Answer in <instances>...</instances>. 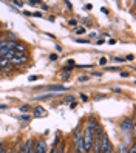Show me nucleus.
<instances>
[{"mask_svg": "<svg viewBox=\"0 0 136 153\" xmlns=\"http://www.w3.org/2000/svg\"><path fill=\"white\" fill-rule=\"evenodd\" d=\"M26 57L25 54H16V57L11 60V64H14V65H19V64H23V62H26Z\"/></svg>", "mask_w": 136, "mask_h": 153, "instance_id": "nucleus-6", "label": "nucleus"}, {"mask_svg": "<svg viewBox=\"0 0 136 153\" xmlns=\"http://www.w3.org/2000/svg\"><path fill=\"white\" fill-rule=\"evenodd\" d=\"M104 153H113V150H108V152H104Z\"/></svg>", "mask_w": 136, "mask_h": 153, "instance_id": "nucleus-31", "label": "nucleus"}, {"mask_svg": "<svg viewBox=\"0 0 136 153\" xmlns=\"http://www.w3.org/2000/svg\"><path fill=\"white\" fill-rule=\"evenodd\" d=\"M121 130H122V131H130V130H133V119L125 118V119L121 122Z\"/></svg>", "mask_w": 136, "mask_h": 153, "instance_id": "nucleus-3", "label": "nucleus"}, {"mask_svg": "<svg viewBox=\"0 0 136 153\" xmlns=\"http://www.w3.org/2000/svg\"><path fill=\"white\" fill-rule=\"evenodd\" d=\"M127 152H129V146H127V144H121L119 153H127Z\"/></svg>", "mask_w": 136, "mask_h": 153, "instance_id": "nucleus-11", "label": "nucleus"}, {"mask_svg": "<svg viewBox=\"0 0 136 153\" xmlns=\"http://www.w3.org/2000/svg\"><path fill=\"white\" fill-rule=\"evenodd\" d=\"M8 39H10V42H13V40H16V34H13V33H10V34H8Z\"/></svg>", "mask_w": 136, "mask_h": 153, "instance_id": "nucleus-16", "label": "nucleus"}, {"mask_svg": "<svg viewBox=\"0 0 136 153\" xmlns=\"http://www.w3.org/2000/svg\"><path fill=\"white\" fill-rule=\"evenodd\" d=\"M70 25H71V26H76V25H77V20H74V19H71V20H70Z\"/></svg>", "mask_w": 136, "mask_h": 153, "instance_id": "nucleus-22", "label": "nucleus"}, {"mask_svg": "<svg viewBox=\"0 0 136 153\" xmlns=\"http://www.w3.org/2000/svg\"><path fill=\"white\" fill-rule=\"evenodd\" d=\"M20 153H26V141L22 142V146H20Z\"/></svg>", "mask_w": 136, "mask_h": 153, "instance_id": "nucleus-15", "label": "nucleus"}, {"mask_svg": "<svg viewBox=\"0 0 136 153\" xmlns=\"http://www.w3.org/2000/svg\"><path fill=\"white\" fill-rule=\"evenodd\" d=\"M0 153H6L5 152V142H0Z\"/></svg>", "mask_w": 136, "mask_h": 153, "instance_id": "nucleus-18", "label": "nucleus"}, {"mask_svg": "<svg viewBox=\"0 0 136 153\" xmlns=\"http://www.w3.org/2000/svg\"><path fill=\"white\" fill-rule=\"evenodd\" d=\"M114 60H117V62H125L124 57H114Z\"/></svg>", "mask_w": 136, "mask_h": 153, "instance_id": "nucleus-25", "label": "nucleus"}, {"mask_svg": "<svg viewBox=\"0 0 136 153\" xmlns=\"http://www.w3.org/2000/svg\"><path fill=\"white\" fill-rule=\"evenodd\" d=\"M34 153H47V142H45L43 139H40L39 142H36Z\"/></svg>", "mask_w": 136, "mask_h": 153, "instance_id": "nucleus-5", "label": "nucleus"}, {"mask_svg": "<svg viewBox=\"0 0 136 153\" xmlns=\"http://www.w3.org/2000/svg\"><path fill=\"white\" fill-rule=\"evenodd\" d=\"M34 149H36V141L28 139L26 141V153H34Z\"/></svg>", "mask_w": 136, "mask_h": 153, "instance_id": "nucleus-7", "label": "nucleus"}, {"mask_svg": "<svg viewBox=\"0 0 136 153\" xmlns=\"http://www.w3.org/2000/svg\"><path fill=\"white\" fill-rule=\"evenodd\" d=\"M82 146H84V152H91V149H93V130L85 128V131L82 134Z\"/></svg>", "mask_w": 136, "mask_h": 153, "instance_id": "nucleus-1", "label": "nucleus"}, {"mask_svg": "<svg viewBox=\"0 0 136 153\" xmlns=\"http://www.w3.org/2000/svg\"><path fill=\"white\" fill-rule=\"evenodd\" d=\"M102 43H104V39H99V40L96 42V45H102Z\"/></svg>", "mask_w": 136, "mask_h": 153, "instance_id": "nucleus-28", "label": "nucleus"}, {"mask_svg": "<svg viewBox=\"0 0 136 153\" xmlns=\"http://www.w3.org/2000/svg\"><path fill=\"white\" fill-rule=\"evenodd\" d=\"M8 153H16V152H8Z\"/></svg>", "mask_w": 136, "mask_h": 153, "instance_id": "nucleus-32", "label": "nucleus"}, {"mask_svg": "<svg viewBox=\"0 0 136 153\" xmlns=\"http://www.w3.org/2000/svg\"><path fill=\"white\" fill-rule=\"evenodd\" d=\"M14 5H16V6H19V8H22L23 3H22V2H14Z\"/></svg>", "mask_w": 136, "mask_h": 153, "instance_id": "nucleus-26", "label": "nucleus"}, {"mask_svg": "<svg viewBox=\"0 0 136 153\" xmlns=\"http://www.w3.org/2000/svg\"><path fill=\"white\" fill-rule=\"evenodd\" d=\"M40 6H42V10H48V6L45 5V3H40Z\"/></svg>", "mask_w": 136, "mask_h": 153, "instance_id": "nucleus-30", "label": "nucleus"}, {"mask_svg": "<svg viewBox=\"0 0 136 153\" xmlns=\"http://www.w3.org/2000/svg\"><path fill=\"white\" fill-rule=\"evenodd\" d=\"M74 31H76L77 34H84V33H85V28H77V30H74Z\"/></svg>", "mask_w": 136, "mask_h": 153, "instance_id": "nucleus-20", "label": "nucleus"}, {"mask_svg": "<svg viewBox=\"0 0 136 153\" xmlns=\"http://www.w3.org/2000/svg\"><path fill=\"white\" fill-rule=\"evenodd\" d=\"M127 153H136V146H135V144H133V146L129 149V152H127Z\"/></svg>", "mask_w": 136, "mask_h": 153, "instance_id": "nucleus-17", "label": "nucleus"}, {"mask_svg": "<svg viewBox=\"0 0 136 153\" xmlns=\"http://www.w3.org/2000/svg\"><path fill=\"white\" fill-rule=\"evenodd\" d=\"M56 59H57V54H54V53L50 54V60H56Z\"/></svg>", "mask_w": 136, "mask_h": 153, "instance_id": "nucleus-23", "label": "nucleus"}, {"mask_svg": "<svg viewBox=\"0 0 136 153\" xmlns=\"http://www.w3.org/2000/svg\"><path fill=\"white\" fill-rule=\"evenodd\" d=\"M40 90H48V91H67L68 87H63V85H47V87H40Z\"/></svg>", "mask_w": 136, "mask_h": 153, "instance_id": "nucleus-4", "label": "nucleus"}, {"mask_svg": "<svg viewBox=\"0 0 136 153\" xmlns=\"http://www.w3.org/2000/svg\"><path fill=\"white\" fill-rule=\"evenodd\" d=\"M6 65H10V60H8V59H2V60H0V68L6 67Z\"/></svg>", "mask_w": 136, "mask_h": 153, "instance_id": "nucleus-13", "label": "nucleus"}, {"mask_svg": "<svg viewBox=\"0 0 136 153\" xmlns=\"http://www.w3.org/2000/svg\"><path fill=\"white\" fill-rule=\"evenodd\" d=\"M30 110H31L30 105H22V107H20V111H22V113H28Z\"/></svg>", "mask_w": 136, "mask_h": 153, "instance_id": "nucleus-12", "label": "nucleus"}, {"mask_svg": "<svg viewBox=\"0 0 136 153\" xmlns=\"http://www.w3.org/2000/svg\"><path fill=\"white\" fill-rule=\"evenodd\" d=\"M19 119H20V121H30L31 116H30V114H22V116H19Z\"/></svg>", "mask_w": 136, "mask_h": 153, "instance_id": "nucleus-14", "label": "nucleus"}, {"mask_svg": "<svg viewBox=\"0 0 136 153\" xmlns=\"http://www.w3.org/2000/svg\"><path fill=\"white\" fill-rule=\"evenodd\" d=\"M56 153H65V144H63V142H59V144H57Z\"/></svg>", "mask_w": 136, "mask_h": 153, "instance_id": "nucleus-10", "label": "nucleus"}, {"mask_svg": "<svg viewBox=\"0 0 136 153\" xmlns=\"http://www.w3.org/2000/svg\"><path fill=\"white\" fill-rule=\"evenodd\" d=\"M108 150H113L111 149V144H110V139H108V136L104 133L102 134V142H101V153L104 152H108Z\"/></svg>", "mask_w": 136, "mask_h": 153, "instance_id": "nucleus-2", "label": "nucleus"}, {"mask_svg": "<svg viewBox=\"0 0 136 153\" xmlns=\"http://www.w3.org/2000/svg\"><path fill=\"white\" fill-rule=\"evenodd\" d=\"M65 5H67V8H68V10H71V8H73V6H71V3H70V2H65Z\"/></svg>", "mask_w": 136, "mask_h": 153, "instance_id": "nucleus-29", "label": "nucleus"}, {"mask_svg": "<svg viewBox=\"0 0 136 153\" xmlns=\"http://www.w3.org/2000/svg\"><path fill=\"white\" fill-rule=\"evenodd\" d=\"M45 114V110L42 107H37V108H34V118H40V116Z\"/></svg>", "mask_w": 136, "mask_h": 153, "instance_id": "nucleus-9", "label": "nucleus"}, {"mask_svg": "<svg viewBox=\"0 0 136 153\" xmlns=\"http://www.w3.org/2000/svg\"><path fill=\"white\" fill-rule=\"evenodd\" d=\"M121 76H122V77H127V76H129V73H127V71H122Z\"/></svg>", "mask_w": 136, "mask_h": 153, "instance_id": "nucleus-27", "label": "nucleus"}, {"mask_svg": "<svg viewBox=\"0 0 136 153\" xmlns=\"http://www.w3.org/2000/svg\"><path fill=\"white\" fill-rule=\"evenodd\" d=\"M76 43H88V40H82V39H77Z\"/></svg>", "mask_w": 136, "mask_h": 153, "instance_id": "nucleus-24", "label": "nucleus"}, {"mask_svg": "<svg viewBox=\"0 0 136 153\" xmlns=\"http://www.w3.org/2000/svg\"><path fill=\"white\" fill-rule=\"evenodd\" d=\"M88 80V76H80L79 77V82H87Z\"/></svg>", "mask_w": 136, "mask_h": 153, "instance_id": "nucleus-19", "label": "nucleus"}, {"mask_svg": "<svg viewBox=\"0 0 136 153\" xmlns=\"http://www.w3.org/2000/svg\"><path fill=\"white\" fill-rule=\"evenodd\" d=\"M37 79H39L37 76H30V77H28V80H30V82H34V80H37Z\"/></svg>", "mask_w": 136, "mask_h": 153, "instance_id": "nucleus-21", "label": "nucleus"}, {"mask_svg": "<svg viewBox=\"0 0 136 153\" xmlns=\"http://www.w3.org/2000/svg\"><path fill=\"white\" fill-rule=\"evenodd\" d=\"M56 96H57V93H48V94H42V96H36V99L37 101H45V99H53Z\"/></svg>", "mask_w": 136, "mask_h": 153, "instance_id": "nucleus-8", "label": "nucleus"}]
</instances>
